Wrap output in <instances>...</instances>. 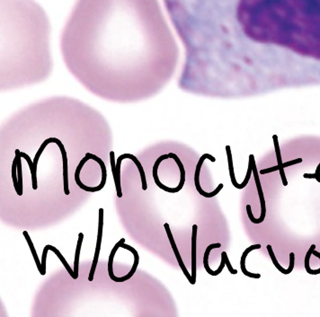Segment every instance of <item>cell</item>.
Wrapping results in <instances>:
<instances>
[{"instance_id":"2","label":"cell","mask_w":320,"mask_h":317,"mask_svg":"<svg viewBox=\"0 0 320 317\" xmlns=\"http://www.w3.org/2000/svg\"><path fill=\"white\" fill-rule=\"evenodd\" d=\"M223 28L257 43L320 34V0H183Z\"/></svg>"},{"instance_id":"18","label":"cell","mask_w":320,"mask_h":317,"mask_svg":"<svg viewBox=\"0 0 320 317\" xmlns=\"http://www.w3.org/2000/svg\"><path fill=\"white\" fill-rule=\"evenodd\" d=\"M23 235L24 237H25L26 241H27V244H28L29 247H30V250H31V253L33 254V259L35 260V263H36V266H37V269L41 275L43 274V268H42V261H40L39 260V257H38L37 253L35 251V248H34V246H33V241L31 239V237L29 236L28 233L27 231H24L23 232Z\"/></svg>"},{"instance_id":"23","label":"cell","mask_w":320,"mask_h":317,"mask_svg":"<svg viewBox=\"0 0 320 317\" xmlns=\"http://www.w3.org/2000/svg\"><path fill=\"white\" fill-rule=\"evenodd\" d=\"M302 158H296V159H293L292 161L285 162V163H283V167L285 168V167H288V166H294V165H297V164H300L302 163Z\"/></svg>"},{"instance_id":"11","label":"cell","mask_w":320,"mask_h":317,"mask_svg":"<svg viewBox=\"0 0 320 317\" xmlns=\"http://www.w3.org/2000/svg\"><path fill=\"white\" fill-rule=\"evenodd\" d=\"M266 249H267V251H268L269 255H270L271 259H272L273 265L276 267V269H277L281 273H283V274L284 275H288L290 274V273H292V270L294 269V264H295V254H294V253H292H292L290 254V266H289V269L285 270V269L283 268V266H281V264L278 262L277 259H276V257L274 255V253H273L272 246L268 245V246H266Z\"/></svg>"},{"instance_id":"5","label":"cell","mask_w":320,"mask_h":317,"mask_svg":"<svg viewBox=\"0 0 320 317\" xmlns=\"http://www.w3.org/2000/svg\"><path fill=\"white\" fill-rule=\"evenodd\" d=\"M205 159H209V160H211L212 162L216 161V158L214 156H211L210 154H204V155H203V156L199 158L197 165H196V167H195V172H194V185H195V187H196V190H197L199 194L202 195V196L205 197V198L210 199V198H212V197L216 196L217 194H219L220 191L222 190V188L224 187V185H223V184H220L216 189L214 190L212 192H206L205 190H203L202 189V186L200 185V173H201V169H202V166H203Z\"/></svg>"},{"instance_id":"25","label":"cell","mask_w":320,"mask_h":317,"mask_svg":"<svg viewBox=\"0 0 320 317\" xmlns=\"http://www.w3.org/2000/svg\"><path fill=\"white\" fill-rule=\"evenodd\" d=\"M303 177L307 178V179H316L319 183H320V176L316 175V174H305V175H303Z\"/></svg>"},{"instance_id":"10","label":"cell","mask_w":320,"mask_h":317,"mask_svg":"<svg viewBox=\"0 0 320 317\" xmlns=\"http://www.w3.org/2000/svg\"><path fill=\"white\" fill-rule=\"evenodd\" d=\"M121 247L132 253L133 256H134V261H133V266H132L131 270L129 271V273H127L125 276H123V277H121V278H117L116 277L114 282H124V281H126V280H129V279H131L132 276L134 275V273L136 272L137 268H138L139 262H140V255H139V254H138V252L136 251L135 248H133V247L129 246V245H126L125 243H123Z\"/></svg>"},{"instance_id":"7","label":"cell","mask_w":320,"mask_h":317,"mask_svg":"<svg viewBox=\"0 0 320 317\" xmlns=\"http://www.w3.org/2000/svg\"><path fill=\"white\" fill-rule=\"evenodd\" d=\"M164 227H165V232H166V235H167V237L169 239V243L171 246H172V249L174 251V255H175V258L177 260V262H178L179 266L181 268L182 271L184 272V276L187 278V279L189 280V282L192 284L193 282V279H192V275L190 274L188 270L186 269V266L184 265V260L182 259V257L180 255V253L178 251V248L176 246V244L174 242V237L172 235V232H171V229H170L169 225L168 223H165L164 225Z\"/></svg>"},{"instance_id":"6","label":"cell","mask_w":320,"mask_h":317,"mask_svg":"<svg viewBox=\"0 0 320 317\" xmlns=\"http://www.w3.org/2000/svg\"><path fill=\"white\" fill-rule=\"evenodd\" d=\"M104 208L99 209V222H98V232H97V239H96V246H95V252H94V260L92 263V267L90 270L89 276H88V280L93 281L94 279V273H95V269L98 262L99 254H100V250H101V246H102V240H103V228H104Z\"/></svg>"},{"instance_id":"1","label":"cell","mask_w":320,"mask_h":317,"mask_svg":"<svg viewBox=\"0 0 320 317\" xmlns=\"http://www.w3.org/2000/svg\"><path fill=\"white\" fill-rule=\"evenodd\" d=\"M60 48L67 69L84 88L123 104L158 95L178 62L159 0H77Z\"/></svg>"},{"instance_id":"22","label":"cell","mask_w":320,"mask_h":317,"mask_svg":"<svg viewBox=\"0 0 320 317\" xmlns=\"http://www.w3.org/2000/svg\"><path fill=\"white\" fill-rule=\"evenodd\" d=\"M222 256H223L224 260H225V264H226L227 268L228 270H230L231 274L235 275L238 274V270H235L232 265H231V261L229 260V257H228V254H227L226 252H223L222 254Z\"/></svg>"},{"instance_id":"20","label":"cell","mask_w":320,"mask_h":317,"mask_svg":"<svg viewBox=\"0 0 320 317\" xmlns=\"http://www.w3.org/2000/svg\"><path fill=\"white\" fill-rule=\"evenodd\" d=\"M227 155H228V160H229V168H230V175H231V183L233 186L237 189L242 190L241 184H238L236 180L235 175H234V168H233V161H232V155H231V147L229 146L226 147Z\"/></svg>"},{"instance_id":"4","label":"cell","mask_w":320,"mask_h":317,"mask_svg":"<svg viewBox=\"0 0 320 317\" xmlns=\"http://www.w3.org/2000/svg\"><path fill=\"white\" fill-rule=\"evenodd\" d=\"M252 159V170H253V175H254V181H255V186L257 188V192H258L259 199H260V203H261V215L260 218H255L254 215L252 213V209H251V206L249 204L246 205V212H247V216L249 218L251 222L254 224H261L264 222V218H265V215H266V206H265V199H264V192H263V188L261 185V182L259 179L258 172H257V168H256V164H255V160H254V156L251 155L249 156Z\"/></svg>"},{"instance_id":"8","label":"cell","mask_w":320,"mask_h":317,"mask_svg":"<svg viewBox=\"0 0 320 317\" xmlns=\"http://www.w3.org/2000/svg\"><path fill=\"white\" fill-rule=\"evenodd\" d=\"M222 247V245L220 243H217V244H212L210 246H208L206 251L204 253V256H203V266H204V269L207 271V273H209L212 276H218L220 275V273H222V270L224 269V267L226 266L225 264V260L223 258V256H222V261H221V265L219 267L218 270H212L211 268H210V265H209V256H210V254L211 252L215 249V248H221Z\"/></svg>"},{"instance_id":"12","label":"cell","mask_w":320,"mask_h":317,"mask_svg":"<svg viewBox=\"0 0 320 317\" xmlns=\"http://www.w3.org/2000/svg\"><path fill=\"white\" fill-rule=\"evenodd\" d=\"M261 247H262L261 245H253V246H250L249 247H247L245 249V252L243 253V254L241 256V259H240V268H241L242 273L245 275L246 277L254 278V279H260L261 278V275L259 274V273H252V272H249L248 270H246V268H245V260H246V257L248 255V254H249L250 252L260 249Z\"/></svg>"},{"instance_id":"14","label":"cell","mask_w":320,"mask_h":317,"mask_svg":"<svg viewBox=\"0 0 320 317\" xmlns=\"http://www.w3.org/2000/svg\"><path fill=\"white\" fill-rule=\"evenodd\" d=\"M273 142H274L276 158H277V166H279V172H280L281 178H282V181H283V185L284 186H287V179H286V176H285V172H284V168L283 167V161H282V153H281V149H280V147H279L278 137L276 135H273Z\"/></svg>"},{"instance_id":"21","label":"cell","mask_w":320,"mask_h":317,"mask_svg":"<svg viewBox=\"0 0 320 317\" xmlns=\"http://www.w3.org/2000/svg\"><path fill=\"white\" fill-rule=\"evenodd\" d=\"M316 249V245H312L311 248L309 249V251L306 254L305 256V269H306L307 273L309 274H313V270H311V265H310V260H311V257L312 255V253Z\"/></svg>"},{"instance_id":"16","label":"cell","mask_w":320,"mask_h":317,"mask_svg":"<svg viewBox=\"0 0 320 317\" xmlns=\"http://www.w3.org/2000/svg\"><path fill=\"white\" fill-rule=\"evenodd\" d=\"M123 243H125V239L124 238H122V239H120V241L118 242V243H116V245L114 246V247L113 248V250H112V252H111V254H110V255H109V260H108V273H109V277H110V279H112L113 281H115V279H116V277L114 276V273H113V258H114V256H115V254H116V252L118 251V249L121 247V246H122V244Z\"/></svg>"},{"instance_id":"17","label":"cell","mask_w":320,"mask_h":317,"mask_svg":"<svg viewBox=\"0 0 320 317\" xmlns=\"http://www.w3.org/2000/svg\"><path fill=\"white\" fill-rule=\"evenodd\" d=\"M47 246L48 248H49V251L53 252V253L58 256V258H59L60 260L62 261V264H63V266L65 267V269H66L67 271L69 272V274L71 275V278L73 279H77L75 273H74V270H72V269H71V266L69 265V263L67 262L66 259H65V258L63 257V255H62V253L59 251V250L57 249L56 247H54V246H52V245H47Z\"/></svg>"},{"instance_id":"19","label":"cell","mask_w":320,"mask_h":317,"mask_svg":"<svg viewBox=\"0 0 320 317\" xmlns=\"http://www.w3.org/2000/svg\"><path fill=\"white\" fill-rule=\"evenodd\" d=\"M83 239H84V234L80 233L79 234V240H78V246L76 248L75 260H74V273H75L76 278H79V263H80V251H81V246L83 244Z\"/></svg>"},{"instance_id":"3","label":"cell","mask_w":320,"mask_h":317,"mask_svg":"<svg viewBox=\"0 0 320 317\" xmlns=\"http://www.w3.org/2000/svg\"><path fill=\"white\" fill-rule=\"evenodd\" d=\"M53 70L51 24L34 0H0V91L47 80Z\"/></svg>"},{"instance_id":"24","label":"cell","mask_w":320,"mask_h":317,"mask_svg":"<svg viewBox=\"0 0 320 317\" xmlns=\"http://www.w3.org/2000/svg\"><path fill=\"white\" fill-rule=\"evenodd\" d=\"M276 171H279V166H274L270 167V168H266V169H262L260 171V174L261 175H266V174H270V173H273V172H276Z\"/></svg>"},{"instance_id":"9","label":"cell","mask_w":320,"mask_h":317,"mask_svg":"<svg viewBox=\"0 0 320 317\" xmlns=\"http://www.w3.org/2000/svg\"><path fill=\"white\" fill-rule=\"evenodd\" d=\"M197 231L198 227L197 225H193V235H192V248H191V275H192V279L193 282L192 285H194L196 283V274H197V270H196V241H197Z\"/></svg>"},{"instance_id":"15","label":"cell","mask_w":320,"mask_h":317,"mask_svg":"<svg viewBox=\"0 0 320 317\" xmlns=\"http://www.w3.org/2000/svg\"><path fill=\"white\" fill-rule=\"evenodd\" d=\"M123 156H124L125 158L132 160V161L135 164L137 169H138L139 173H140V175H141L142 189H143V190H146L148 189L146 175H145V171H144V168H143V166H142V163H141V161L138 159V157H137V156H134V155H132V154H128V153H126V154H123Z\"/></svg>"},{"instance_id":"13","label":"cell","mask_w":320,"mask_h":317,"mask_svg":"<svg viewBox=\"0 0 320 317\" xmlns=\"http://www.w3.org/2000/svg\"><path fill=\"white\" fill-rule=\"evenodd\" d=\"M170 157H172L174 159V162L176 163V166H178L179 171H180V183L176 187L173 188V194L176 193L180 191L181 190L183 189L184 184H185V169H184V164L183 162L181 161V159L179 158L178 156L176 154H174L173 152H169Z\"/></svg>"}]
</instances>
